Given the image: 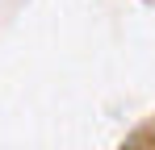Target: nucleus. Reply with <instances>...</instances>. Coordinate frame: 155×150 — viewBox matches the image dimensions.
<instances>
[]
</instances>
